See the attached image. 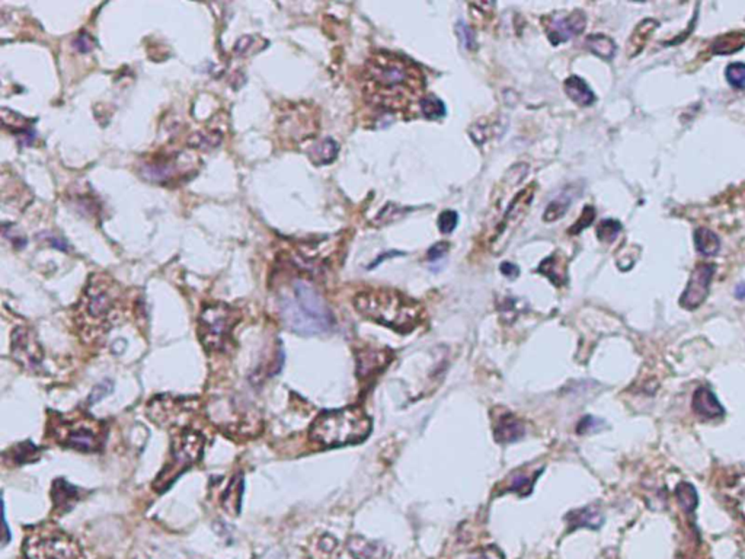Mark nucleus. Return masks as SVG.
<instances>
[{
    "label": "nucleus",
    "mask_w": 745,
    "mask_h": 559,
    "mask_svg": "<svg viewBox=\"0 0 745 559\" xmlns=\"http://www.w3.org/2000/svg\"><path fill=\"white\" fill-rule=\"evenodd\" d=\"M726 80L735 89H745V63L735 62L726 67Z\"/></svg>",
    "instance_id": "33"
},
{
    "label": "nucleus",
    "mask_w": 745,
    "mask_h": 559,
    "mask_svg": "<svg viewBox=\"0 0 745 559\" xmlns=\"http://www.w3.org/2000/svg\"><path fill=\"white\" fill-rule=\"evenodd\" d=\"M539 273H542L543 275H546L550 282H552L556 286H560L566 282V268H565V264H563V259L558 255V254H554L547 257L539 267Z\"/></svg>",
    "instance_id": "24"
},
{
    "label": "nucleus",
    "mask_w": 745,
    "mask_h": 559,
    "mask_svg": "<svg viewBox=\"0 0 745 559\" xmlns=\"http://www.w3.org/2000/svg\"><path fill=\"white\" fill-rule=\"evenodd\" d=\"M745 46V34L733 33L718 37L712 44V51L714 54H733L739 51Z\"/></svg>",
    "instance_id": "26"
},
{
    "label": "nucleus",
    "mask_w": 745,
    "mask_h": 559,
    "mask_svg": "<svg viewBox=\"0 0 745 559\" xmlns=\"http://www.w3.org/2000/svg\"><path fill=\"white\" fill-rule=\"evenodd\" d=\"M566 522L571 526V528H579V527H588V528H599L601 527L604 522V516L599 507L590 506L581 510L572 511L566 516Z\"/></svg>",
    "instance_id": "18"
},
{
    "label": "nucleus",
    "mask_w": 745,
    "mask_h": 559,
    "mask_svg": "<svg viewBox=\"0 0 745 559\" xmlns=\"http://www.w3.org/2000/svg\"><path fill=\"white\" fill-rule=\"evenodd\" d=\"M459 222V216L453 210H445L438 217V229L441 233H452Z\"/></svg>",
    "instance_id": "36"
},
{
    "label": "nucleus",
    "mask_w": 745,
    "mask_h": 559,
    "mask_svg": "<svg viewBox=\"0 0 745 559\" xmlns=\"http://www.w3.org/2000/svg\"><path fill=\"white\" fill-rule=\"evenodd\" d=\"M121 316V291L111 278L94 275L82 294L76 320L87 336L107 334Z\"/></svg>",
    "instance_id": "4"
},
{
    "label": "nucleus",
    "mask_w": 745,
    "mask_h": 559,
    "mask_svg": "<svg viewBox=\"0 0 745 559\" xmlns=\"http://www.w3.org/2000/svg\"><path fill=\"white\" fill-rule=\"evenodd\" d=\"M694 243L699 254L705 257H713L719 252L721 239L717 233L706 227H700L694 233Z\"/></svg>",
    "instance_id": "23"
},
{
    "label": "nucleus",
    "mask_w": 745,
    "mask_h": 559,
    "mask_svg": "<svg viewBox=\"0 0 745 559\" xmlns=\"http://www.w3.org/2000/svg\"><path fill=\"white\" fill-rule=\"evenodd\" d=\"M339 146L334 139H323L309 149V157L315 165H329L336 159Z\"/></svg>",
    "instance_id": "20"
},
{
    "label": "nucleus",
    "mask_w": 745,
    "mask_h": 559,
    "mask_svg": "<svg viewBox=\"0 0 745 559\" xmlns=\"http://www.w3.org/2000/svg\"><path fill=\"white\" fill-rule=\"evenodd\" d=\"M421 112L429 120H437L445 115V107L443 101L438 99L436 95H425L420 102Z\"/></svg>",
    "instance_id": "31"
},
{
    "label": "nucleus",
    "mask_w": 745,
    "mask_h": 559,
    "mask_svg": "<svg viewBox=\"0 0 745 559\" xmlns=\"http://www.w3.org/2000/svg\"><path fill=\"white\" fill-rule=\"evenodd\" d=\"M112 389H114V384H112L111 380H103V381H101V384H98V385L92 389L91 395H89V398H87V402H89V404H96V402H99L101 399L105 398L107 395H110V393L112 392Z\"/></svg>",
    "instance_id": "37"
},
{
    "label": "nucleus",
    "mask_w": 745,
    "mask_h": 559,
    "mask_svg": "<svg viewBox=\"0 0 745 559\" xmlns=\"http://www.w3.org/2000/svg\"><path fill=\"white\" fill-rule=\"evenodd\" d=\"M13 452L17 453V454H13V459L17 461L19 465H22V463L25 465L28 462L37 461V458H38L37 454L40 453L38 447L31 445V441H25V443L19 445L18 447H15Z\"/></svg>",
    "instance_id": "35"
},
{
    "label": "nucleus",
    "mask_w": 745,
    "mask_h": 559,
    "mask_svg": "<svg viewBox=\"0 0 745 559\" xmlns=\"http://www.w3.org/2000/svg\"><path fill=\"white\" fill-rule=\"evenodd\" d=\"M457 29H459V34H460V40L461 42L465 44V47L468 50H472L476 47V38H474V34L472 31V28L468 26L466 24L463 22H459L457 25Z\"/></svg>",
    "instance_id": "40"
},
{
    "label": "nucleus",
    "mask_w": 745,
    "mask_h": 559,
    "mask_svg": "<svg viewBox=\"0 0 745 559\" xmlns=\"http://www.w3.org/2000/svg\"><path fill=\"white\" fill-rule=\"evenodd\" d=\"M587 49L603 60H612L616 54V42L604 34H592L585 40Z\"/></svg>",
    "instance_id": "22"
},
{
    "label": "nucleus",
    "mask_w": 745,
    "mask_h": 559,
    "mask_svg": "<svg viewBox=\"0 0 745 559\" xmlns=\"http://www.w3.org/2000/svg\"><path fill=\"white\" fill-rule=\"evenodd\" d=\"M620 230H622V225L617 222V220L607 218V220H603V222L599 225L597 237L601 242H613L617 238Z\"/></svg>",
    "instance_id": "34"
},
{
    "label": "nucleus",
    "mask_w": 745,
    "mask_h": 559,
    "mask_svg": "<svg viewBox=\"0 0 745 559\" xmlns=\"http://www.w3.org/2000/svg\"><path fill=\"white\" fill-rule=\"evenodd\" d=\"M533 197H534V187L531 185V187L524 188L520 194H517L513 203L510 204V207L506 209L504 218L501 220V223L498 225L495 230V237L493 242L494 249H497V251H501V249L506 245V242H508L510 238L513 237V233L517 229V226L521 223V220L526 217L530 205L533 203Z\"/></svg>",
    "instance_id": "11"
},
{
    "label": "nucleus",
    "mask_w": 745,
    "mask_h": 559,
    "mask_svg": "<svg viewBox=\"0 0 745 559\" xmlns=\"http://www.w3.org/2000/svg\"><path fill=\"white\" fill-rule=\"evenodd\" d=\"M79 497H80L79 488L73 487V485L69 483L66 479L60 478L54 481L53 488H51V498H53L55 511L66 513L71 510L73 506L78 503Z\"/></svg>",
    "instance_id": "15"
},
{
    "label": "nucleus",
    "mask_w": 745,
    "mask_h": 559,
    "mask_svg": "<svg viewBox=\"0 0 745 559\" xmlns=\"http://www.w3.org/2000/svg\"><path fill=\"white\" fill-rule=\"evenodd\" d=\"M714 268L717 267H714L713 264H699V266L694 268V271L690 275L687 287H685L683 296L680 299V303L683 307L693 311V309L699 307L706 300L712 278L714 274Z\"/></svg>",
    "instance_id": "13"
},
{
    "label": "nucleus",
    "mask_w": 745,
    "mask_h": 559,
    "mask_svg": "<svg viewBox=\"0 0 745 559\" xmlns=\"http://www.w3.org/2000/svg\"><path fill=\"white\" fill-rule=\"evenodd\" d=\"M336 545H338V543H336L335 538H332L331 535H323V536H320L318 539V542L315 543V548H313V549L316 551V553L320 552L322 556H327V555H331L336 549Z\"/></svg>",
    "instance_id": "38"
},
{
    "label": "nucleus",
    "mask_w": 745,
    "mask_h": 559,
    "mask_svg": "<svg viewBox=\"0 0 745 559\" xmlns=\"http://www.w3.org/2000/svg\"><path fill=\"white\" fill-rule=\"evenodd\" d=\"M348 551L355 559H375L379 553V545L361 536H352L348 540Z\"/></svg>",
    "instance_id": "28"
},
{
    "label": "nucleus",
    "mask_w": 745,
    "mask_h": 559,
    "mask_svg": "<svg viewBox=\"0 0 745 559\" xmlns=\"http://www.w3.org/2000/svg\"><path fill=\"white\" fill-rule=\"evenodd\" d=\"M371 433V420L359 406L323 411L311 422L309 438L323 447L361 443Z\"/></svg>",
    "instance_id": "5"
},
{
    "label": "nucleus",
    "mask_w": 745,
    "mask_h": 559,
    "mask_svg": "<svg viewBox=\"0 0 745 559\" xmlns=\"http://www.w3.org/2000/svg\"><path fill=\"white\" fill-rule=\"evenodd\" d=\"M693 409L694 413L705 420L719 418L723 415V408L718 401L714 393L706 388L700 386L693 395Z\"/></svg>",
    "instance_id": "14"
},
{
    "label": "nucleus",
    "mask_w": 745,
    "mask_h": 559,
    "mask_svg": "<svg viewBox=\"0 0 745 559\" xmlns=\"http://www.w3.org/2000/svg\"><path fill=\"white\" fill-rule=\"evenodd\" d=\"M563 87H565L566 95H568L579 107H590L595 102V95L584 79H581L578 76H571L565 80Z\"/></svg>",
    "instance_id": "19"
},
{
    "label": "nucleus",
    "mask_w": 745,
    "mask_h": 559,
    "mask_svg": "<svg viewBox=\"0 0 745 559\" xmlns=\"http://www.w3.org/2000/svg\"><path fill=\"white\" fill-rule=\"evenodd\" d=\"M26 559H85L78 542L53 523L35 526L24 542Z\"/></svg>",
    "instance_id": "6"
},
{
    "label": "nucleus",
    "mask_w": 745,
    "mask_h": 559,
    "mask_svg": "<svg viewBox=\"0 0 745 559\" xmlns=\"http://www.w3.org/2000/svg\"><path fill=\"white\" fill-rule=\"evenodd\" d=\"M571 203H572V196L570 193H566V191H563V193H560L556 198H554L547 204V207L543 214L545 222L546 223L558 222V220L562 218L566 214V212H568V209L571 207Z\"/></svg>",
    "instance_id": "25"
},
{
    "label": "nucleus",
    "mask_w": 745,
    "mask_h": 559,
    "mask_svg": "<svg viewBox=\"0 0 745 559\" xmlns=\"http://www.w3.org/2000/svg\"><path fill=\"white\" fill-rule=\"evenodd\" d=\"M735 296L739 300H745V283H739L735 289Z\"/></svg>",
    "instance_id": "48"
},
{
    "label": "nucleus",
    "mask_w": 745,
    "mask_h": 559,
    "mask_svg": "<svg viewBox=\"0 0 745 559\" xmlns=\"http://www.w3.org/2000/svg\"><path fill=\"white\" fill-rule=\"evenodd\" d=\"M585 26L587 17L583 10H574L568 15H554V17H549L545 24L547 38L554 46H559V44L583 34Z\"/></svg>",
    "instance_id": "12"
},
{
    "label": "nucleus",
    "mask_w": 745,
    "mask_h": 559,
    "mask_svg": "<svg viewBox=\"0 0 745 559\" xmlns=\"http://www.w3.org/2000/svg\"><path fill=\"white\" fill-rule=\"evenodd\" d=\"M501 273H502L505 277H508V278H511V280H514L515 277L520 275V270H518V267H515L514 264H511V262H504L502 266H501Z\"/></svg>",
    "instance_id": "47"
},
{
    "label": "nucleus",
    "mask_w": 745,
    "mask_h": 559,
    "mask_svg": "<svg viewBox=\"0 0 745 559\" xmlns=\"http://www.w3.org/2000/svg\"><path fill=\"white\" fill-rule=\"evenodd\" d=\"M473 559H504V555L497 547H488L482 552H479Z\"/></svg>",
    "instance_id": "46"
},
{
    "label": "nucleus",
    "mask_w": 745,
    "mask_h": 559,
    "mask_svg": "<svg viewBox=\"0 0 745 559\" xmlns=\"http://www.w3.org/2000/svg\"><path fill=\"white\" fill-rule=\"evenodd\" d=\"M354 307L364 318L397 332L408 334L420 325L422 307L395 290L370 289L357 294Z\"/></svg>",
    "instance_id": "3"
},
{
    "label": "nucleus",
    "mask_w": 745,
    "mask_h": 559,
    "mask_svg": "<svg viewBox=\"0 0 745 559\" xmlns=\"http://www.w3.org/2000/svg\"><path fill=\"white\" fill-rule=\"evenodd\" d=\"M51 433L58 445L83 453L101 450L105 438L103 424L91 417L63 418L60 415L58 420H53Z\"/></svg>",
    "instance_id": "9"
},
{
    "label": "nucleus",
    "mask_w": 745,
    "mask_h": 559,
    "mask_svg": "<svg viewBox=\"0 0 745 559\" xmlns=\"http://www.w3.org/2000/svg\"><path fill=\"white\" fill-rule=\"evenodd\" d=\"M657 28H658V22L653 21V19H645V21L640 22L635 28L633 34L631 35V38L628 41V55L635 57L639 51H642V49L645 47V44H646L649 35Z\"/></svg>",
    "instance_id": "21"
},
{
    "label": "nucleus",
    "mask_w": 745,
    "mask_h": 559,
    "mask_svg": "<svg viewBox=\"0 0 745 559\" xmlns=\"http://www.w3.org/2000/svg\"><path fill=\"white\" fill-rule=\"evenodd\" d=\"M221 137L223 136L221 133H219V131H210V133L201 131V133L194 135L189 139V146L196 147V149H201V150L213 149V147H216L221 141Z\"/></svg>",
    "instance_id": "32"
},
{
    "label": "nucleus",
    "mask_w": 745,
    "mask_h": 559,
    "mask_svg": "<svg viewBox=\"0 0 745 559\" xmlns=\"http://www.w3.org/2000/svg\"><path fill=\"white\" fill-rule=\"evenodd\" d=\"M447 251H449V243L440 242V243H436V245H433L428 249V255L427 257H428L429 261H437V259H441L447 254Z\"/></svg>",
    "instance_id": "42"
},
{
    "label": "nucleus",
    "mask_w": 745,
    "mask_h": 559,
    "mask_svg": "<svg viewBox=\"0 0 745 559\" xmlns=\"http://www.w3.org/2000/svg\"><path fill=\"white\" fill-rule=\"evenodd\" d=\"M676 497L677 501L681 506V508L687 513H692L696 510L699 504V497L696 490L687 482H681L676 488Z\"/></svg>",
    "instance_id": "30"
},
{
    "label": "nucleus",
    "mask_w": 745,
    "mask_h": 559,
    "mask_svg": "<svg viewBox=\"0 0 745 559\" xmlns=\"http://www.w3.org/2000/svg\"><path fill=\"white\" fill-rule=\"evenodd\" d=\"M204 450V437L196 430H184L175 434L171 443L169 458L157 475L153 488L157 492L166 491L185 470L200 462Z\"/></svg>",
    "instance_id": "7"
},
{
    "label": "nucleus",
    "mask_w": 745,
    "mask_h": 559,
    "mask_svg": "<svg viewBox=\"0 0 745 559\" xmlns=\"http://www.w3.org/2000/svg\"><path fill=\"white\" fill-rule=\"evenodd\" d=\"M241 316L228 303H210L198 316L197 334L207 351L225 350L232 340L233 329Z\"/></svg>",
    "instance_id": "8"
},
{
    "label": "nucleus",
    "mask_w": 745,
    "mask_h": 559,
    "mask_svg": "<svg viewBox=\"0 0 745 559\" xmlns=\"http://www.w3.org/2000/svg\"><path fill=\"white\" fill-rule=\"evenodd\" d=\"M257 41H258V37H243V38H241L236 44L234 53L239 54V55H248L250 53H255V50L252 49V44H255Z\"/></svg>",
    "instance_id": "41"
},
{
    "label": "nucleus",
    "mask_w": 745,
    "mask_h": 559,
    "mask_svg": "<svg viewBox=\"0 0 745 559\" xmlns=\"http://www.w3.org/2000/svg\"><path fill=\"white\" fill-rule=\"evenodd\" d=\"M511 491H515V492H521V490H526V492L529 494L531 491V483L529 481V476H517L513 483H511Z\"/></svg>",
    "instance_id": "45"
},
{
    "label": "nucleus",
    "mask_w": 745,
    "mask_h": 559,
    "mask_svg": "<svg viewBox=\"0 0 745 559\" xmlns=\"http://www.w3.org/2000/svg\"><path fill=\"white\" fill-rule=\"evenodd\" d=\"M594 217H595V210H594L592 207H585V209H584V213L581 214V217H579L578 222L570 229V233H571V234H576V233H579L581 230H584L585 227H588V226L591 225V222L594 220Z\"/></svg>",
    "instance_id": "39"
},
{
    "label": "nucleus",
    "mask_w": 745,
    "mask_h": 559,
    "mask_svg": "<svg viewBox=\"0 0 745 559\" xmlns=\"http://www.w3.org/2000/svg\"><path fill=\"white\" fill-rule=\"evenodd\" d=\"M278 307L286 328L299 335H320L334 327L329 306L305 280H294L281 293Z\"/></svg>",
    "instance_id": "2"
},
{
    "label": "nucleus",
    "mask_w": 745,
    "mask_h": 559,
    "mask_svg": "<svg viewBox=\"0 0 745 559\" xmlns=\"http://www.w3.org/2000/svg\"><path fill=\"white\" fill-rule=\"evenodd\" d=\"M603 422L597 418H592V417H585L583 421H581L578 424V433L579 434H584V433H588L591 430H597L599 427L601 425Z\"/></svg>",
    "instance_id": "43"
},
{
    "label": "nucleus",
    "mask_w": 745,
    "mask_h": 559,
    "mask_svg": "<svg viewBox=\"0 0 745 559\" xmlns=\"http://www.w3.org/2000/svg\"><path fill=\"white\" fill-rule=\"evenodd\" d=\"M498 128L501 130H505V124H499L498 121H481L478 124H474L470 135L473 136L474 141L476 143H485L488 141L489 139L493 137H499V135L497 133Z\"/></svg>",
    "instance_id": "29"
},
{
    "label": "nucleus",
    "mask_w": 745,
    "mask_h": 559,
    "mask_svg": "<svg viewBox=\"0 0 745 559\" xmlns=\"http://www.w3.org/2000/svg\"><path fill=\"white\" fill-rule=\"evenodd\" d=\"M74 46H76V49H78L79 51H82V53H87V51H91V50L94 49L95 41L91 38V35L86 34V33H83V34H80V35L78 37L76 42H74Z\"/></svg>",
    "instance_id": "44"
},
{
    "label": "nucleus",
    "mask_w": 745,
    "mask_h": 559,
    "mask_svg": "<svg viewBox=\"0 0 745 559\" xmlns=\"http://www.w3.org/2000/svg\"><path fill=\"white\" fill-rule=\"evenodd\" d=\"M721 492L739 516L745 519V474L728 478L722 485Z\"/></svg>",
    "instance_id": "17"
},
{
    "label": "nucleus",
    "mask_w": 745,
    "mask_h": 559,
    "mask_svg": "<svg viewBox=\"0 0 745 559\" xmlns=\"http://www.w3.org/2000/svg\"><path fill=\"white\" fill-rule=\"evenodd\" d=\"M524 434H526L524 424L521 422L517 417H514L513 414L502 415L498 420V422L495 425V431H494L495 440L501 445L514 443V441H518V440L523 438Z\"/></svg>",
    "instance_id": "16"
},
{
    "label": "nucleus",
    "mask_w": 745,
    "mask_h": 559,
    "mask_svg": "<svg viewBox=\"0 0 745 559\" xmlns=\"http://www.w3.org/2000/svg\"><path fill=\"white\" fill-rule=\"evenodd\" d=\"M243 494V479L242 476H234L232 481L230 487L226 490L225 495H223V507L229 514H237L241 510V501Z\"/></svg>",
    "instance_id": "27"
},
{
    "label": "nucleus",
    "mask_w": 745,
    "mask_h": 559,
    "mask_svg": "<svg viewBox=\"0 0 745 559\" xmlns=\"http://www.w3.org/2000/svg\"><path fill=\"white\" fill-rule=\"evenodd\" d=\"M10 354L25 370L38 372L42 366V348L37 335L28 327L15 328L10 335Z\"/></svg>",
    "instance_id": "10"
},
{
    "label": "nucleus",
    "mask_w": 745,
    "mask_h": 559,
    "mask_svg": "<svg viewBox=\"0 0 745 559\" xmlns=\"http://www.w3.org/2000/svg\"><path fill=\"white\" fill-rule=\"evenodd\" d=\"M425 87L422 71L412 62L391 53L371 55L364 69V91L379 108L402 111L421 102Z\"/></svg>",
    "instance_id": "1"
}]
</instances>
